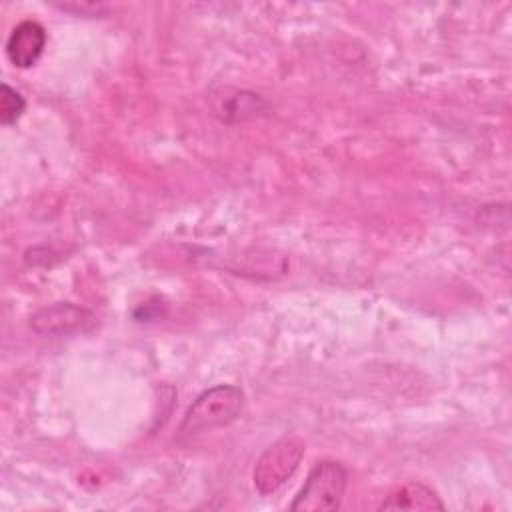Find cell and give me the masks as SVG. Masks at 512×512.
Segmentation results:
<instances>
[{"instance_id": "8", "label": "cell", "mask_w": 512, "mask_h": 512, "mask_svg": "<svg viewBox=\"0 0 512 512\" xmlns=\"http://www.w3.org/2000/svg\"><path fill=\"white\" fill-rule=\"evenodd\" d=\"M0 90H2L0 92V122L4 126H10L22 116V112L26 108V100L22 98L20 92H16L6 82L0 86Z\"/></svg>"}, {"instance_id": "6", "label": "cell", "mask_w": 512, "mask_h": 512, "mask_svg": "<svg viewBox=\"0 0 512 512\" xmlns=\"http://www.w3.org/2000/svg\"><path fill=\"white\" fill-rule=\"evenodd\" d=\"M378 508L380 510H444V504L432 488L420 482H408L392 490Z\"/></svg>"}, {"instance_id": "1", "label": "cell", "mask_w": 512, "mask_h": 512, "mask_svg": "<svg viewBox=\"0 0 512 512\" xmlns=\"http://www.w3.org/2000/svg\"><path fill=\"white\" fill-rule=\"evenodd\" d=\"M244 412V392L232 384H218L204 390L188 406L180 436H194L198 432L214 430L232 424Z\"/></svg>"}, {"instance_id": "3", "label": "cell", "mask_w": 512, "mask_h": 512, "mask_svg": "<svg viewBox=\"0 0 512 512\" xmlns=\"http://www.w3.org/2000/svg\"><path fill=\"white\" fill-rule=\"evenodd\" d=\"M304 450V442L292 434L272 442L254 464L252 480L256 490L264 496L276 492L298 470Z\"/></svg>"}, {"instance_id": "7", "label": "cell", "mask_w": 512, "mask_h": 512, "mask_svg": "<svg viewBox=\"0 0 512 512\" xmlns=\"http://www.w3.org/2000/svg\"><path fill=\"white\" fill-rule=\"evenodd\" d=\"M266 112V102L252 92L224 90V96H214V114L222 120H246Z\"/></svg>"}, {"instance_id": "5", "label": "cell", "mask_w": 512, "mask_h": 512, "mask_svg": "<svg viewBox=\"0 0 512 512\" xmlns=\"http://www.w3.org/2000/svg\"><path fill=\"white\" fill-rule=\"evenodd\" d=\"M46 46V30L36 20H22L16 24L6 40V56L18 68L34 66Z\"/></svg>"}, {"instance_id": "4", "label": "cell", "mask_w": 512, "mask_h": 512, "mask_svg": "<svg viewBox=\"0 0 512 512\" xmlns=\"http://www.w3.org/2000/svg\"><path fill=\"white\" fill-rule=\"evenodd\" d=\"M92 320V312L78 304L54 302L32 314L30 328L40 336H66L88 328Z\"/></svg>"}, {"instance_id": "2", "label": "cell", "mask_w": 512, "mask_h": 512, "mask_svg": "<svg viewBox=\"0 0 512 512\" xmlns=\"http://www.w3.org/2000/svg\"><path fill=\"white\" fill-rule=\"evenodd\" d=\"M348 486V472L340 462L322 460L318 462L302 490L296 494L290 510L294 512H332L338 510Z\"/></svg>"}]
</instances>
